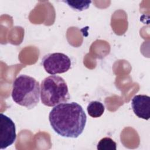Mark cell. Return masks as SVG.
<instances>
[{"label":"cell","instance_id":"obj_1","mask_svg":"<svg viewBox=\"0 0 150 150\" xmlns=\"http://www.w3.org/2000/svg\"><path fill=\"white\" fill-rule=\"evenodd\" d=\"M49 121L52 129L58 135L76 138L85 128L87 117L83 107L78 103H63L52 109Z\"/></svg>","mask_w":150,"mask_h":150},{"label":"cell","instance_id":"obj_9","mask_svg":"<svg viewBox=\"0 0 150 150\" xmlns=\"http://www.w3.org/2000/svg\"><path fill=\"white\" fill-rule=\"evenodd\" d=\"M63 2L66 3L72 9L78 11H82L87 9L91 3V1H63Z\"/></svg>","mask_w":150,"mask_h":150},{"label":"cell","instance_id":"obj_7","mask_svg":"<svg viewBox=\"0 0 150 150\" xmlns=\"http://www.w3.org/2000/svg\"><path fill=\"white\" fill-rule=\"evenodd\" d=\"M104 110V105L98 101H92L87 107L88 114L93 118H98L101 117L103 114Z\"/></svg>","mask_w":150,"mask_h":150},{"label":"cell","instance_id":"obj_8","mask_svg":"<svg viewBox=\"0 0 150 150\" xmlns=\"http://www.w3.org/2000/svg\"><path fill=\"white\" fill-rule=\"evenodd\" d=\"M97 148L98 150H116L117 144L111 138L105 137L98 142Z\"/></svg>","mask_w":150,"mask_h":150},{"label":"cell","instance_id":"obj_2","mask_svg":"<svg viewBox=\"0 0 150 150\" xmlns=\"http://www.w3.org/2000/svg\"><path fill=\"white\" fill-rule=\"evenodd\" d=\"M11 96L17 104L28 109L33 108L40 97L39 83L32 77L21 74L13 82Z\"/></svg>","mask_w":150,"mask_h":150},{"label":"cell","instance_id":"obj_3","mask_svg":"<svg viewBox=\"0 0 150 150\" xmlns=\"http://www.w3.org/2000/svg\"><path fill=\"white\" fill-rule=\"evenodd\" d=\"M40 99L43 104L54 107L70 99L68 86L60 76L52 75L44 79L40 84Z\"/></svg>","mask_w":150,"mask_h":150},{"label":"cell","instance_id":"obj_6","mask_svg":"<svg viewBox=\"0 0 150 150\" xmlns=\"http://www.w3.org/2000/svg\"><path fill=\"white\" fill-rule=\"evenodd\" d=\"M134 114L140 118L148 120L150 118V97L146 95H135L131 100Z\"/></svg>","mask_w":150,"mask_h":150},{"label":"cell","instance_id":"obj_4","mask_svg":"<svg viewBox=\"0 0 150 150\" xmlns=\"http://www.w3.org/2000/svg\"><path fill=\"white\" fill-rule=\"evenodd\" d=\"M42 64L45 71L51 75L64 73L71 67L70 58L62 53H49L44 56Z\"/></svg>","mask_w":150,"mask_h":150},{"label":"cell","instance_id":"obj_5","mask_svg":"<svg viewBox=\"0 0 150 150\" xmlns=\"http://www.w3.org/2000/svg\"><path fill=\"white\" fill-rule=\"evenodd\" d=\"M16 138V127L13 121L8 116L0 114V146L4 149L12 145Z\"/></svg>","mask_w":150,"mask_h":150}]
</instances>
